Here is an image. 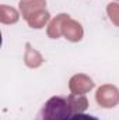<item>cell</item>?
<instances>
[{"label": "cell", "mask_w": 119, "mask_h": 120, "mask_svg": "<svg viewBox=\"0 0 119 120\" xmlns=\"http://www.w3.org/2000/svg\"><path fill=\"white\" fill-rule=\"evenodd\" d=\"M71 105L67 96H52L38 112L35 120H69L71 116Z\"/></svg>", "instance_id": "obj_1"}, {"label": "cell", "mask_w": 119, "mask_h": 120, "mask_svg": "<svg viewBox=\"0 0 119 120\" xmlns=\"http://www.w3.org/2000/svg\"><path fill=\"white\" fill-rule=\"evenodd\" d=\"M69 120H99V119L95 117V116H92V115H88V113L77 112V113H73Z\"/></svg>", "instance_id": "obj_2"}]
</instances>
